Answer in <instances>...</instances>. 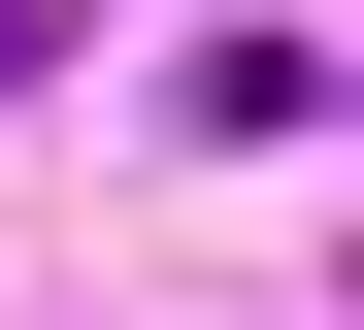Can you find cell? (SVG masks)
Masks as SVG:
<instances>
[{
    "label": "cell",
    "instance_id": "1",
    "mask_svg": "<svg viewBox=\"0 0 364 330\" xmlns=\"http://www.w3.org/2000/svg\"><path fill=\"white\" fill-rule=\"evenodd\" d=\"M33 66H67V0H0V99H33Z\"/></svg>",
    "mask_w": 364,
    "mask_h": 330
}]
</instances>
